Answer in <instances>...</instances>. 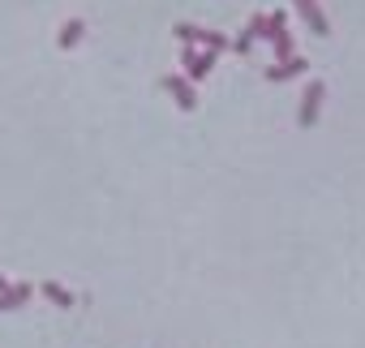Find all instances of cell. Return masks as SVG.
<instances>
[{
	"mask_svg": "<svg viewBox=\"0 0 365 348\" xmlns=\"http://www.w3.org/2000/svg\"><path fill=\"white\" fill-rule=\"evenodd\" d=\"M322 103H327V82H309L305 86V95H301V108H297V125L301 129H309V125H318V116H322Z\"/></svg>",
	"mask_w": 365,
	"mask_h": 348,
	"instance_id": "cell-1",
	"label": "cell"
},
{
	"mask_svg": "<svg viewBox=\"0 0 365 348\" xmlns=\"http://www.w3.org/2000/svg\"><path fill=\"white\" fill-rule=\"evenodd\" d=\"M176 39H185V44H202L211 56H220V52H232V39L228 35H220V31H202V26H176Z\"/></svg>",
	"mask_w": 365,
	"mask_h": 348,
	"instance_id": "cell-2",
	"label": "cell"
},
{
	"mask_svg": "<svg viewBox=\"0 0 365 348\" xmlns=\"http://www.w3.org/2000/svg\"><path fill=\"white\" fill-rule=\"evenodd\" d=\"M163 91L176 99L180 112H194V108H198V91H194V82H190L185 73H168V78H163Z\"/></svg>",
	"mask_w": 365,
	"mask_h": 348,
	"instance_id": "cell-3",
	"label": "cell"
},
{
	"mask_svg": "<svg viewBox=\"0 0 365 348\" xmlns=\"http://www.w3.org/2000/svg\"><path fill=\"white\" fill-rule=\"evenodd\" d=\"M180 61H185V78L190 82H207V73L215 69V56L198 52V48H180Z\"/></svg>",
	"mask_w": 365,
	"mask_h": 348,
	"instance_id": "cell-4",
	"label": "cell"
},
{
	"mask_svg": "<svg viewBox=\"0 0 365 348\" xmlns=\"http://www.w3.org/2000/svg\"><path fill=\"white\" fill-rule=\"evenodd\" d=\"M82 39H86V18H69L61 26V35H56V48L61 52H73V48H82Z\"/></svg>",
	"mask_w": 365,
	"mask_h": 348,
	"instance_id": "cell-5",
	"label": "cell"
},
{
	"mask_svg": "<svg viewBox=\"0 0 365 348\" xmlns=\"http://www.w3.org/2000/svg\"><path fill=\"white\" fill-rule=\"evenodd\" d=\"M309 65H305V56H292V61H275L271 69H267V82H288V78H301Z\"/></svg>",
	"mask_w": 365,
	"mask_h": 348,
	"instance_id": "cell-6",
	"label": "cell"
},
{
	"mask_svg": "<svg viewBox=\"0 0 365 348\" xmlns=\"http://www.w3.org/2000/svg\"><path fill=\"white\" fill-rule=\"evenodd\" d=\"M31 297H35V284H9L5 292H0V309H5V314L9 309H22Z\"/></svg>",
	"mask_w": 365,
	"mask_h": 348,
	"instance_id": "cell-7",
	"label": "cell"
},
{
	"mask_svg": "<svg viewBox=\"0 0 365 348\" xmlns=\"http://www.w3.org/2000/svg\"><path fill=\"white\" fill-rule=\"evenodd\" d=\"M39 292H43V297H48L56 309H73V301H78V297H73V292H69L61 280H43V284H39Z\"/></svg>",
	"mask_w": 365,
	"mask_h": 348,
	"instance_id": "cell-8",
	"label": "cell"
},
{
	"mask_svg": "<svg viewBox=\"0 0 365 348\" xmlns=\"http://www.w3.org/2000/svg\"><path fill=\"white\" fill-rule=\"evenodd\" d=\"M297 14L309 22V31L314 35H327L331 26H327V18H322V5H318V0H297Z\"/></svg>",
	"mask_w": 365,
	"mask_h": 348,
	"instance_id": "cell-9",
	"label": "cell"
},
{
	"mask_svg": "<svg viewBox=\"0 0 365 348\" xmlns=\"http://www.w3.org/2000/svg\"><path fill=\"white\" fill-rule=\"evenodd\" d=\"M292 48H297V44H292L288 31H275V35H271V52H275V61H292V56H297Z\"/></svg>",
	"mask_w": 365,
	"mask_h": 348,
	"instance_id": "cell-10",
	"label": "cell"
},
{
	"mask_svg": "<svg viewBox=\"0 0 365 348\" xmlns=\"http://www.w3.org/2000/svg\"><path fill=\"white\" fill-rule=\"evenodd\" d=\"M275 31H288V14H284V9H275V14H267V39H271Z\"/></svg>",
	"mask_w": 365,
	"mask_h": 348,
	"instance_id": "cell-11",
	"label": "cell"
},
{
	"mask_svg": "<svg viewBox=\"0 0 365 348\" xmlns=\"http://www.w3.org/2000/svg\"><path fill=\"white\" fill-rule=\"evenodd\" d=\"M245 31L254 35V44H258V39H267V14H258V18H254V22H250Z\"/></svg>",
	"mask_w": 365,
	"mask_h": 348,
	"instance_id": "cell-12",
	"label": "cell"
},
{
	"mask_svg": "<svg viewBox=\"0 0 365 348\" xmlns=\"http://www.w3.org/2000/svg\"><path fill=\"white\" fill-rule=\"evenodd\" d=\"M250 48H254V35H250V31H241V35L232 39V52H237V56H245Z\"/></svg>",
	"mask_w": 365,
	"mask_h": 348,
	"instance_id": "cell-13",
	"label": "cell"
},
{
	"mask_svg": "<svg viewBox=\"0 0 365 348\" xmlns=\"http://www.w3.org/2000/svg\"><path fill=\"white\" fill-rule=\"evenodd\" d=\"M9 284H14V280H5V275H0V292H5V288H9Z\"/></svg>",
	"mask_w": 365,
	"mask_h": 348,
	"instance_id": "cell-14",
	"label": "cell"
}]
</instances>
